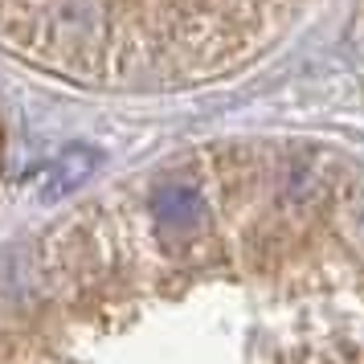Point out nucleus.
<instances>
[{"instance_id": "1", "label": "nucleus", "mask_w": 364, "mask_h": 364, "mask_svg": "<svg viewBox=\"0 0 364 364\" xmlns=\"http://www.w3.org/2000/svg\"><path fill=\"white\" fill-rule=\"evenodd\" d=\"M99 164H102V156L90 148V144H70V148H62L58 156H50L41 168H33L25 193H29L37 205H58V200H66L70 193H78V188L95 176Z\"/></svg>"}, {"instance_id": "2", "label": "nucleus", "mask_w": 364, "mask_h": 364, "mask_svg": "<svg viewBox=\"0 0 364 364\" xmlns=\"http://www.w3.org/2000/svg\"><path fill=\"white\" fill-rule=\"evenodd\" d=\"M156 217H160V225H168V230L197 225V217H200L197 188H188V184H164L156 193Z\"/></svg>"}]
</instances>
